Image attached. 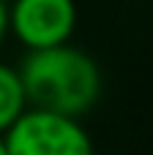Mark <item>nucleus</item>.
I'll use <instances>...</instances> for the list:
<instances>
[{
  "label": "nucleus",
  "instance_id": "f257e3e1",
  "mask_svg": "<svg viewBox=\"0 0 153 155\" xmlns=\"http://www.w3.org/2000/svg\"><path fill=\"white\" fill-rule=\"evenodd\" d=\"M16 74L25 101L38 112L77 120L90 112L101 95V71L96 60L68 44L30 52Z\"/></svg>",
  "mask_w": 153,
  "mask_h": 155
},
{
  "label": "nucleus",
  "instance_id": "f03ea898",
  "mask_svg": "<svg viewBox=\"0 0 153 155\" xmlns=\"http://www.w3.org/2000/svg\"><path fill=\"white\" fill-rule=\"evenodd\" d=\"M8 155H93V142L79 120L27 109L5 131Z\"/></svg>",
  "mask_w": 153,
  "mask_h": 155
},
{
  "label": "nucleus",
  "instance_id": "7ed1b4c3",
  "mask_svg": "<svg viewBox=\"0 0 153 155\" xmlns=\"http://www.w3.org/2000/svg\"><path fill=\"white\" fill-rule=\"evenodd\" d=\"M74 25V0H11L8 8V30L30 52L68 44Z\"/></svg>",
  "mask_w": 153,
  "mask_h": 155
},
{
  "label": "nucleus",
  "instance_id": "20e7f679",
  "mask_svg": "<svg viewBox=\"0 0 153 155\" xmlns=\"http://www.w3.org/2000/svg\"><path fill=\"white\" fill-rule=\"evenodd\" d=\"M25 112H27V101H25L19 74H16V68L0 63V136H5V131Z\"/></svg>",
  "mask_w": 153,
  "mask_h": 155
},
{
  "label": "nucleus",
  "instance_id": "39448f33",
  "mask_svg": "<svg viewBox=\"0 0 153 155\" xmlns=\"http://www.w3.org/2000/svg\"><path fill=\"white\" fill-rule=\"evenodd\" d=\"M5 33H8V8H5V3L0 0V46H3V41H5Z\"/></svg>",
  "mask_w": 153,
  "mask_h": 155
},
{
  "label": "nucleus",
  "instance_id": "423d86ee",
  "mask_svg": "<svg viewBox=\"0 0 153 155\" xmlns=\"http://www.w3.org/2000/svg\"><path fill=\"white\" fill-rule=\"evenodd\" d=\"M0 155H8V150H5V139L0 136Z\"/></svg>",
  "mask_w": 153,
  "mask_h": 155
},
{
  "label": "nucleus",
  "instance_id": "0eeeda50",
  "mask_svg": "<svg viewBox=\"0 0 153 155\" xmlns=\"http://www.w3.org/2000/svg\"><path fill=\"white\" fill-rule=\"evenodd\" d=\"M3 3H8V0H3Z\"/></svg>",
  "mask_w": 153,
  "mask_h": 155
}]
</instances>
